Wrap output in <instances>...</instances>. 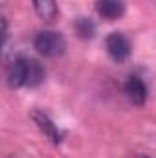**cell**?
<instances>
[{"label": "cell", "mask_w": 156, "mask_h": 158, "mask_svg": "<svg viewBox=\"0 0 156 158\" xmlns=\"http://www.w3.org/2000/svg\"><path fill=\"white\" fill-rule=\"evenodd\" d=\"M33 46L40 55L55 59L61 57L66 52V39L59 33V31H51V30H44L39 31L33 39Z\"/></svg>", "instance_id": "6da1fadb"}, {"label": "cell", "mask_w": 156, "mask_h": 158, "mask_svg": "<svg viewBox=\"0 0 156 158\" xmlns=\"http://www.w3.org/2000/svg\"><path fill=\"white\" fill-rule=\"evenodd\" d=\"M105 48L110 59L116 63H123L130 55V42L123 33H110L105 40Z\"/></svg>", "instance_id": "7a4b0ae2"}, {"label": "cell", "mask_w": 156, "mask_h": 158, "mask_svg": "<svg viewBox=\"0 0 156 158\" xmlns=\"http://www.w3.org/2000/svg\"><path fill=\"white\" fill-rule=\"evenodd\" d=\"M26 79H28V59L15 57L6 68V81H7L9 88L26 86Z\"/></svg>", "instance_id": "3957f363"}, {"label": "cell", "mask_w": 156, "mask_h": 158, "mask_svg": "<svg viewBox=\"0 0 156 158\" xmlns=\"http://www.w3.org/2000/svg\"><path fill=\"white\" fill-rule=\"evenodd\" d=\"M31 118H33V121L37 123V127L44 132V136H46L51 143H55V145L61 143V140H63L61 131L57 129V125L48 118L44 112H40V110H33V112H31Z\"/></svg>", "instance_id": "277c9868"}, {"label": "cell", "mask_w": 156, "mask_h": 158, "mask_svg": "<svg viewBox=\"0 0 156 158\" xmlns=\"http://www.w3.org/2000/svg\"><path fill=\"white\" fill-rule=\"evenodd\" d=\"M125 94L127 98L134 103V105H143L145 99H147V86L145 83L136 76H129L125 81Z\"/></svg>", "instance_id": "5b68a950"}, {"label": "cell", "mask_w": 156, "mask_h": 158, "mask_svg": "<svg viewBox=\"0 0 156 158\" xmlns=\"http://www.w3.org/2000/svg\"><path fill=\"white\" fill-rule=\"evenodd\" d=\"M96 11L105 20H116L119 17H123L125 4H123V0H97Z\"/></svg>", "instance_id": "8992f818"}, {"label": "cell", "mask_w": 156, "mask_h": 158, "mask_svg": "<svg viewBox=\"0 0 156 158\" xmlns=\"http://www.w3.org/2000/svg\"><path fill=\"white\" fill-rule=\"evenodd\" d=\"M31 2H33L35 13L39 15L42 20L51 22V20L57 19L59 9H57V2H55V0H31Z\"/></svg>", "instance_id": "52a82bcc"}, {"label": "cell", "mask_w": 156, "mask_h": 158, "mask_svg": "<svg viewBox=\"0 0 156 158\" xmlns=\"http://www.w3.org/2000/svg\"><path fill=\"white\" fill-rule=\"evenodd\" d=\"M44 79V68L39 61L35 59H28V79H26V86L33 88L39 86Z\"/></svg>", "instance_id": "ba28073f"}, {"label": "cell", "mask_w": 156, "mask_h": 158, "mask_svg": "<svg viewBox=\"0 0 156 158\" xmlns=\"http://www.w3.org/2000/svg\"><path fill=\"white\" fill-rule=\"evenodd\" d=\"M76 31L81 39H92L96 35V24L90 19H77L76 20Z\"/></svg>", "instance_id": "9c48e42d"}, {"label": "cell", "mask_w": 156, "mask_h": 158, "mask_svg": "<svg viewBox=\"0 0 156 158\" xmlns=\"http://www.w3.org/2000/svg\"><path fill=\"white\" fill-rule=\"evenodd\" d=\"M138 158H149V156H138Z\"/></svg>", "instance_id": "30bf717a"}]
</instances>
